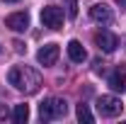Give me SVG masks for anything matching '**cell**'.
<instances>
[{
    "instance_id": "4fadbf2b",
    "label": "cell",
    "mask_w": 126,
    "mask_h": 124,
    "mask_svg": "<svg viewBox=\"0 0 126 124\" xmlns=\"http://www.w3.org/2000/svg\"><path fill=\"white\" fill-rule=\"evenodd\" d=\"M65 5H68V17L75 20L78 17V0H65Z\"/></svg>"
},
{
    "instance_id": "7c38bea8",
    "label": "cell",
    "mask_w": 126,
    "mask_h": 124,
    "mask_svg": "<svg viewBox=\"0 0 126 124\" xmlns=\"http://www.w3.org/2000/svg\"><path fill=\"white\" fill-rule=\"evenodd\" d=\"M75 114H78V122H85V124H92V122H94L90 107H87V105H82V102L78 105V112H75Z\"/></svg>"
},
{
    "instance_id": "3957f363",
    "label": "cell",
    "mask_w": 126,
    "mask_h": 124,
    "mask_svg": "<svg viewBox=\"0 0 126 124\" xmlns=\"http://www.w3.org/2000/svg\"><path fill=\"white\" fill-rule=\"evenodd\" d=\"M97 109H99V114L102 117H119L121 114V100H116L114 95H102L99 100H97Z\"/></svg>"
},
{
    "instance_id": "8fae6325",
    "label": "cell",
    "mask_w": 126,
    "mask_h": 124,
    "mask_svg": "<svg viewBox=\"0 0 126 124\" xmlns=\"http://www.w3.org/2000/svg\"><path fill=\"white\" fill-rule=\"evenodd\" d=\"M27 119H29V107L27 105H15V109H12V122L24 124Z\"/></svg>"
},
{
    "instance_id": "7a4b0ae2",
    "label": "cell",
    "mask_w": 126,
    "mask_h": 124,
    "mask_svg": "<svg viewBox=\"0 0 126 124\" xmlns=\"http://www.w3.org/2000/svg\"><path fill=\"white\" fill-rule=\"evenodd\" d=\"M68 114V102L61 97H48L39 105V117L41 119H58Z\"/></svg>"
},
{
    "instance_id": "30bf717a",
    "label": "cell",
    "mask_w": 126,
    "mask_h": 124,
    "mask_svg": "<svg viewBox=\"0 0 126 124\" xmlns=\"http://www.w3.org/2000/svg\"><path fill=\"white\" fill-rule=\"evenodd\" d=\"M68 56H70V61L82 63L87 59V51H85V46L80 44L78 39H70V41H68Z\"/></svg>"
},
{
    "instance_id": "ba28073f",
    "label": "cell",
    "mask_w": 126,
    "mask_h": 124,
    "mask_svg": "<svg viewBox=\"0 0 126 124\" xmlns=\"http://www.w3.org/2000/svg\"><path fill=\"white\" fill-rule=\"evenodd\" d=\"M107 83H109V88L114 93H124L126 90V66H116Z\"/></svg>"
},
{
    "instance_id": "9a60e30c",
    "label": "cell",
    "mask_w": 126,
    "mask_h": 124,
    "mask_svg": "<svg viewBox=\"0 0 126 124\" xmlns=\"http://www.w3.org/2000/svg\"><path fill=\"white\" fill-rule=\"evenodd\" d=\"M116 2H119V5H121V7H126V0H116Z\"/></svg>"
},
{
    "instance_id": "6da1fadb",
    "label": "cell",
    "mask_w": 126,
    "mask_h": 124,
    "mask_svg": "<svg viewBox=\"0 0 126 124\" xmlns=\"http://www.w3.org/2000/svg\"><path fill=\"white\" fill-rule=\"evenodd\" d=\"M7 80H10V85H15L17 90H22V93H27V95L39 93V85H41L39 73L34 68H29V66H15V68H10Z\"/></svg>"
},
{
    "instance_id": "5bb4252c",
    "label": "cell",
    "mask_w": 126,
    "mask_h": 124,
    "mask_svg": "<svg viewBox=\"0 0 126 124\" xmlns=\"http://www.w3.org/2000/svg\"><path fill=\"white\" fill-rule=\"evenodd\" d=\"M12 46H15V51H17V54H22V51H24V44H22V41H15Z\"/></svg>"
},
{
    "instance_id": "52a82bcc",
    "label": "cell",
    "mask_w": 126,
    "mask_h": 124,
    "mask_svg": "<svg viewBox=\"0 0 126 124\" xmlns=\"http://www.w3.org/2000/svg\"><path fill=\"white\" fill-rule=\"evenodd\" d=\"M90 17L94 22H102V24H111L114 22V12H111V7L107 2H94L90 7Z\"/></svg>"
},
{
    "instance_id": "2e32d148",
    "label": "cell",
    "mask_w": 126,
    "mask_h": 124,
    "mask_svg": "<svg viewBox=\"0 0 126 124\" xmlns=\"http://www.w3.org/2000/svg\"><path fill=\"white\" fill-rule=\"evenodd\" d=\"M5 2H17V0H5Z\"/></svg>"
},
{
    "instance_id": "277c9868",
    "label": "cell",
    "mask_w": 126,
    "mask_h": 124,
    "mask_svg": "<svg viewBox=\"0 0 126 124\" xmlns=\"http://www.w3.org/2000/svg\"><path fill=\"white\" fill-rule=\"evenodd\" d=\"M41 24L48 29H61L63 27V10L56 5H46L41 7Z\"/></svg>"
},
{
    "instance_id": "9c48e42d",
    "label": "cell",
    "mask_w": 126,
    "mask_h": 124,
    "mask_svg": "<svg viewBox=\"0 0 126 124\" xmlns=\"http://www.w3.org/2000/svg\"><path fill=\"white\" fill-rule=\"evenodd\" d=\"M5 27H10L12 32H27L29 27V15L27 12H12L5 20Z\"/></svg>"
},
{
    "instance_id": "8992f818",
    "label": "cell",
    "mask_w": 126,
    "mask_h": 124,
    "mask_svg": "<svg viewBox=\"0 0 126 124\" xmlns=\"http://www.w3.org/2000/svg\"><path fill=\"white\" fill-rule=\"evenodd\" d=\"M58 56H61L58 44H44V46L36 51V61L41 63V66H53V63L58 61Z\"/></svg>"
},
{
    "instance_id": "5b68a950",
    "label": "cell",
    "mask_w": 126,
    "mask_h": 124,
    "mask_svg": "<svg viewBox=\"0 0 126 124\" xmlns=\"http://www.w3.org/2000/svg\"><path fill=\"white\" fill-rule=\"evenodd\" d=\"M94 44L99 46V51H104V54H111L114 49L119 46V39H116V34H111L109 29H99L94 34Z\"/></svg>"
}]
</instances>
